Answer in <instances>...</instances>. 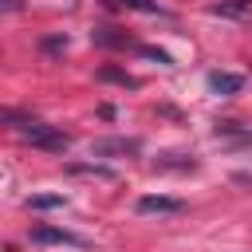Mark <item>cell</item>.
<instances>
[{
	"label": "cell",
	"mask_w": 252,
	"mask_h": 252,
	"mask_svg": "<svg viewBox=\"0 0 252 252\" xmlns=\"http://www.w3.org/2000/svg\"><path fill=\"white\" fill-rule=\"evenodd\" d=\"M91 43H98V47H114V51H126V47H142V43H134L122 28H110V24H98L94 32H91Z\"/></svg>",
	"instance_id": "277c9868"
},
{
	"label": "cell",
	"mask_w": 252,
	"mask_h": 252,
	"mask_svg": "<svg viewBox=\"0 0 252 252\" xmlns=\"http://www.w3.org/2000/svg\"><path fill=\"white\" fill-rule=\"evenodd\" d=\"M185 201L181 197H165V193H146L138 197V213H181Z\"/></svg>",
	"instance_id": "5b68a950"
},
{
	"label": "cell",
	"mask_w": 252,
	"mask_h": 252,
	"mask_svg": "<svg viewBox=\"0 0 252 252\" xmlns=\"http://www.w3.org/2000/svg\"><path fill=\"white\" fill-rule=\"evenodd\" d=\"M67 47V35H55V39H43V51H63Z\"/></svg>",
	"instance_id": "5bb4252c"
},
{
	"label": "cell",
	"mask_w": 252,
	"mask_h": 252,
	"mask_svg": "<svg viewBox=\"0 0 252 252\" xmlns=\"http://www.w3.org/2000/svg\"><path fill=\"white\" fill-rule=\"evenodd\" d=\"M244 87V75H232V71H209V91L217 94H236Z\"/></svg>",
	"instance_id": "8992f818"
},
{
	"label": "cell",
	"mask_w": 252,
	"mask_h": 252,
	"mask_svg": "<svg viewBox=\"0 0 252 252\" xmlns=\"http://www.w3.org/2000/svg\"><path fill=\"white\" fill-rule=\"evenodd\" d=\"M98 79H102V83H118V87H138V79H134L130 71H118V67H102Z\"/></svg>",
	"instance_id": "8fae6325"
},
{
	"label": "cell",
	"mask_w": 252,
	"mask_h": 252,
	"mask_svg": "<svg viewBox=\"0 0 252 252\" xmlns=\"http://www.w3.org/2000/svg\"><path fill=\"white\" fill-rule=\"evenodd\" d=\"M217 138H236V146H252V130H240V126H220L217 130Z\"/></svg>",
	"instance_id": "7c38bea8"
},
{
	"label": "cell",
	"mask_w": 252,
	"mask_h": 252,
	"mask_svg": "<svg viewBox=\"0 0 252 252\" xmlns=\"http://www.w3.org/2000/svg\"><path fill=\"white\" fill-rule=\"evenodd\" d=\"M67 205V197L63 193H35V197H28V209H63Z\"/></svg>",
	"instance_id": "9c48e42d"
},
{
	"label": "cell",
	"mask_w": 252,
	"mask_h": 252,
	"mask_svg": "<svg viewBox=\"0 0 252 252\" xmlns=\"http://www.w3.org/2000/svg\"><path fill=\"white\" fill-rule=\"evenodd\" d=\"M4 122L16 126V138L28 142V146H35V150L63 154V150L71 146V134H63L59 126H47V122H39V118H28V114H20V110H4Z\"/></svg>",
	"instance_id": "6da1fadb"
},
{
	"label": "cell",
	"mask_w": 252,
	"mask_h": 252,
	"mask_svg": "<svg viewBox=\"0 0 252 252\" xmlns=\"http://www.w3.org/2000/svg\"><path fill=\"white\" fill-rule=\"evenodd\" d=\"M106 4H118V8H130V12H146V16H165V8L154 4V0H106Z\"/></svg>",
	"instance_id": "30bf717a"
},
{
	"label": "cell",
	"mask_w": 252,
	"mask_h": 252,
	"mask_svg": "<svg viewBox=\"0 0 252 252\" xmlns=\"http://www.w3.org/2000/svg\"><path fill=\"white\" fill-rule=\"evenodd\" d=\"M32 244H51V248H91L87 236L71 232V228H55V224H35L32 228Z\"/></svg>",
	"instance_id": "7a4b0ae2"
},
{
	"label": "cell",
	"mask_w": 252,
	"mask_h": 252,
	"mask_svg": "<svg viewBox=\"0 0 252 252\" xmlns=\"http://www.w3.org/2000/svg\"><path fill=\"white\" fill-rule=\"evenodd\" d=\"M130 154H142L138 138H98V142H91V158H130Z\"/></svg>",
	"instance_id": "3957f363"
},
{
	"label": "cell",
	"mask_w": 252,
	"mask_h": 252,
	"mask_svg": "<svg viewBox=\"0 0 252 252\" xmlns=\"http://www.w3.org/2000/svg\"><path fill=\"white\" fill-rule=\"evenodd\" d=\"M248 8H252V0H220V4H209V12H213V16H228V20L248 16Z\"/></svg>",
	"instance_id": "ba28073f"
},
{
	"label": "cell",
	"mask_w": 252,
	"mask_h": 252,
	"mask_svg": "<svg viewBox=\"0 0 252 252\" xmlns=\"http://www.w3.org/2000/svg\"><path fill=\"white\" fill-rule=\"evenodd\" d=\"M138 55H146V59H158L161 67H169V63H173V55H169V51H161V47H150V43H142V47H138Z\"/></svg>",
	"instance_id": "4fadbf2b"
},
{
	"label": "cell",
	"mask_w": 252,
	"mask_h": 252,
	"mask_svg": "<svg viewBox=\"0 0 252 252\" xmlns=\"http://www.w3.org/2000/svg\"><path fill=\"white\" fill-rule=\"evenodd\" d=\"M67 173L75 177H98V181H114V169L110 165H98V161H71Z\"/></svg>",
	"instance_id": "52a82bcc"
}]
</instances>
